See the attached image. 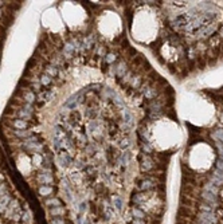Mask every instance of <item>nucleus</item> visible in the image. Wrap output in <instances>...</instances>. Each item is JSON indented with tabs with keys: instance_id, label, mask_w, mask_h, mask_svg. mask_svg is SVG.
Returning a JSON list of instances; mask_svg holds the SVG:
<instances>
[{
	"instance_id": "f257e3e1",
	"label": "nucleus",
	"mask_w": 223,
	"mask_h": 224,
	"mask_svg": "<svg viewBox=\"0 0 223 224\" xmlns=\"http://www.w3.org/2000/svg\"><path fill=\"white\" fill-rule=\"evenodd\" d=\"M55 162L56 164H59V166H67L69 164H71V156H70L67 152L62 150L59 154H58Z\"/></svg>"
},
{
	"instance_id": "f03ea898",
	"label": "nucleus",
	"mask_w": 223,
	"mask_h": 224,
	"mask_svg": "<svg viewBox=\"0 0 223 224\" xmlns=\"http://www.w3.org/2000/svg\"><path fill=\"white\" fill-rule=\"evenodd\" d=\"M36 181L42 185H47V184H51L54 180H52L51 175H45V173H39L38 177H36Z\"/></svg>"
},
{
	"instance_id": "7ed1b4c3",
	"label": "nucleus",
	"mask_w": 223,
	"mask_h": 224,
	"mask_svg": "<svg viewBox=\"0 0 223 224\" xmlns=\"http://www.w3.org/2000/svg\"><path fill=\"white\" fill-rule=\"evenodd\" d=\"M12 126H14L16 130H26V128L28 126V122L24 121V119L17 118V119H15V121H12Z\"/></svg>"
},
{
	"instance_id": "20e7f679",
	"label": "nucleus",
	"mask_w": 223,
	"mask_h": 224,
	"mask_svg": "<svg viewBox=\"0 0 223 224\" xmlns=\"http://www.w3.org/2000/svg\"><path fill=\"white\" fill-rule=\"evenodd\" d=\"M16 114H17V117H19L20 119L30 121V119L32 118V114H34V113H30V112H27V110H24V109H19Z\"/></svg>"
},
{
	"instance_id": "39448f33",
	"label": "nucleus",
	"mask_w": 223,
	"mask_h": 224,
	"mask_svg": "<svg viewBox=\"0 0 223 224\" xmlns=\"http://www.w3.org/2000/svg\"><path fill=\"white\" fill-rule=\"evenodd\" d=\"M11 201V197L8 196V195H6V196H0V212H3V211L7 209L8 204H10Z\"/></svg>"
},
{
	"instance_id": "423d86ee",
	"label": "nucleus",
	"mask_w": 223,
	"mask_h": 224,
	"mask_svg": "<svg viewBox=\"0 0 223 224\" xmlns=\"http://www.w3.org/2000/svg\"><path fill=\"white\" fill-rule=\"evenodd\" d=\"M23 99H24L26 103H30V105H32V103L36 101V97H35L34 91H26L24 94H23Z\"/></svg>"
},
{
	"instance_id": "0eeeda50",
	"label": "nucleus",
	"mask_w": 223,
	"mask_h": 224,
	"mask_svg": "<svg viewBox=\"0 0 223 224\" xmlns=\"http://www.w3.org/2000/svg\"><path fill=\"white\" fill-rule=\"evenodd\" d=\"M14 136L19 137V138H28L32 136V130H14Z\"/></svg>"
},
{
	"instance_id": "6e6552de",
	"label": "nucleus",
	"mask_w": 223,
	"mask_h": 224,
	"mask_svg": "<svg viewBox=\"0 0 223 224\" xmlns=\"http://www.w3.org/2000/svg\"><path fill=\"white\" fill-rule=\"evenodd\" d=\"M58 73H59L58 67L54 66V64H50V66L46 67V73L45 74H47V75H50L51 78H54V77H56V75H58Z\"/></svg>"
},
{
	"instance_id": "1a4fd4ad",
	"label": "nucleus",
	"mask_w": 223,
	"mask_h": 224,
	"mask_svg": "<svg viewBox=\"0 0 223 224\" xmlns=\"http://www.w3.org/2000/svg\"><path fill=\"white\" fill-rule=\"evenodd\" d=\"M152 168H153V161L148 156H143V169L144 171H149Z\"/></svg>"
},
{
	"instance_id": "9d476101",
	"label": "nucleus",
	"mask_w": 223,
	"mask_h": 224,
	"mask_svg": "<svg viewBox=\"0 0 223 224\" xmlns=\"http://www.w3.org/2000/svg\"><path fill=\"white\" fill-rule=\"evenodd\" d=\"M51 193H52V188L49 185H42L39 188V195H40V196H49Z\"/></svg>"
},
{
	"instance_id": "9b49d317",
	"label": "nucleus",
	"mask_w": 223,
	"mask_h": 224,
	"mask_svg": "<svg viewBox=\"0 0 223 224\" xmlns=\"http://www.w3.org/2000/svg\"><path fill=\"white\" fill-rule=\"evenodd\" d=\"M52 83V78L47 74H43L42 77H40V85L42 86H49V85Z\"/></svg>"
},
{
	"instance_id": "f8f14e48",
	"label": "nucleus",
	"mask_w": 223,
	"mask_h": 224,
	"mask_svg": "<svg viewBox=\"0 0 223 224\" xmlns=\"http://www.w3.org/2000/svg\"><path fill=\"white\" fill-rule=\"evenodd\" d=\"M50 214H51L52 216H61V215L65 214V211H63L61 207H52L51 209H50Z\"/></svg>"
},
{
	"instance_id": "ddd939ff",
	"label": "nucleus",
	"mask_w": 223,
	"mask_h": 224,
	"mask_svg": "<svg viewBox=\"0 0 223 224\" xmlns=\"http://www.w3.org/2000/svg\"><path fill=\"white\" fill-rule=\"evenodd\" d=\"M155 95H156V91H155V89H146V90L144 91V97H145L146 99L153 98Z\"/></svg>"
},
{
	"instance_id": "4468645a",
	"label": "nucleus",
	"mask_w": 223,
	"mask_h": 224,
	"mask_svg": "<svg viewBox=\"0 0 223 224\" xmlns=\"http://www.w3.org/2000/svg\"><path fill=\"white\" fill-rule=\"evenodd\" d=\"M46 205H49V207H58V205H59V200H58V199H49V200H46Z\"/></svg>"
},
{
	"instance_id": "2eb2a0df",
	"label": "nucleus",
	"mask_w": 223,
	"mask_h": 224,
	"mask_svg": "<svg viewBox=\"0 0 223 224\" xmlns=\"http://www.w3.org/2000/svg\"><path fill=\"white\" fill-rule=\"evenodd\" d=\"M141 149H143L145 153H151V152H152V148H151V145H148V144H143Z\"/></svg>"
},
{
	"instance_id": "dca6fc26",
	"label": "nucleus",
	"mask_w": 223,
	"mask_h": 224,
	"mask_svg": "<svg viewBox=\"0 0 223 224\" xmlns=\"http://www.w3.org/2000/svg\"><path fill=\"white\" fill-rule=\"evenodd\" d=\"M152 185H153V184H152L151 181H145V182H143V187H141V188L143 189H149V188H152Z\"/></svg>"
},
{
	"instance_id": "f3484780",
	"label": "nucleus",
	"mask_w": 223,
	"mask_h": 224,
	"mask_svg": "<svg viewBox=\"0 0 223 224\" xmlns=\"http://www.w3.org/2000/svg\"><path fill=\"white\" fill-rule=\"evenodd\" d=\"M203 196H204V199H206L207 201H214V197L211 193H203Z\"/></svg>"
},
{
	"instance_id": "a211bd4d",
	"label": "nucleus",
	"mask_w": 223,
	"mask_h": 224,
	"mask_svg": "<svg viewBox=\"0 0 223 224\" xmlns=\"http://www.w3.org/2000/svg\"><path fill=\"white\" fill-rule=\"evenodd\" d=\"M50 224H65V221L61 220V219H58V217H55V219H52Z\"/></svg>"
},
{
	"instance_id": "6ab92c4d",
	"label": "nucleus",
	"mask_w": 223,
	"mask_h": 224,
	"mask_svg": "<svg viewBox=\"0 0 223 224\" xmlns=\"http://www.w3.org/2000/svg\"><path fill=\"white\" fill-rule=\"evenodd\" d=\"M140 82H141V79H140V78H136L134 81H132V86H133V87H139Z\"/></svg>"
},
{
	"instance_id": "aec40b11",
	"label": "nucleus",
	"mask_w": 223,
	"mask_h": 224,
	"mask_svg": "<svg viewBox=\"0 0 223 224\" xmlns=\"http://www.w3.org/2000/svg\"><path fill=\"white\" fill-rule=\"evenodd\" d=\"M6 189V185L4 184H0V196H3L4 193H3V191Z\"/></svg>"
},
{
	"instance_id": "412c9836",
	"label": "nucleus",
	"mask_w": 223,
	"mask_h": 224,
	"mask_svg": "<svg viewBox=\"0 0 223 224\" xmlns=\"http://www.w3.org/2000/svg\"><path fill=\"white\" fill-rule=\"evenodd\" d=\"M134 224H144L143 221H134Z\"/></svg>"
},
{
	"instance_id": "4be33fe9",
	"label": "nucleus",
	"mask_w": 223,
	"mask_h": 224,
	"mask_svg": "<svg viewBox=\"0 0 223 224\" xmlns=\"http://www.w3.org/2000/svg\"><path fill=\"white\" fill-rule=\"evenodd\" d=\"M4 4V1H0V7H1V6H3Z\"/></svg>"
},
{
	"instance_id": "5701e85b",
	"label": "nucleus",
	"mask_w": 223,
	"mask_h": 224,
	"mask_svg": "<svg viewBox=\"0 0 223 224\" xmlns=\"http://www.w3.org/2000/svg\"><path fill=\"white\" fill-rule=\"evenodd\" d=\"M1 179H3V176H1V175H0V180H1Z\"/></svg>"
},
{
	"instance_id": "b1692460",
	"label": "nucleus",
	"mask_w": 223,
	"mask_h": 224,
	"mask_svg": "<svg viewBox=\"0 0 223 224\" xmlns=\"http://www.w3.org/2000/svg\"><path fill=\"white\" fill-rule=\"evenodd\" d=\"M0 16H1V10H0Z\"/></svg>"
},
{
	"instance_id": "393cba45",
	"label": "nucleus",
	"mask_w": 223,
	"mask_h": 224,
	"mask_svg": "<svg viewBox=\"0 0 223 224\" xmlns=\"http://www.w3.org/2000/svg\"><path fill=\"white\" fill-rule=\"evenodd\" d=\"M222 119H223V114H222Z\"/></svg>"
}]
</instances>
